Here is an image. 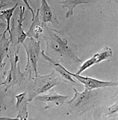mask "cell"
I'll return each instance as SVG.
<instances>
[{
  "mask_svg": "<svg viewBox=\"0 0 118 120\" xmlns=\"http://www.w3.org/2000/svg\"><path fill=\"white\" fill-rule=\"evenodd\" d=\"M5 26L6 27V25H5L4 22H0V27L4 28Z\"/></svg>",
  "mask_w": 118,
  "mask_h": 120,
  "instance_id": "22",
  "label": "cell"
},
{
  "mask_svg": "<svg viewBox=\"0 0 118 120\" xmlns=\"http://www.w3.org/2000/svg\"><path fill=\"white\" fill-rule=\"evenodd\" d=\"M11 42L10 38H7L5 37L3 45L0 47V67L4 63L3 61L5 57L8 56L9 48Z\"/></svg>",
  "mask_w": 118,
  "mask_h": 120,
  "instance_id": "16",
  "label": "cell"
},
{
  "mask_svg": "<svg viewBox=\"0 0 118 120\" xmlns=\"http://www.w3.org/2000/svg\"><path fill=\"white\" fill-rule=\"evenodd\" d=\"M46 94H42L36 97L34 100L45 103L46 105L45 109H48L53 107L62 106L66 102L68 98V96L62 95L55 92L53 89H51Z\"/></svg>",
  "mask_w": 118,
  "mask_h": 120,
  "instance_id": "7",
  "label": "cell"
},
{
  "mask_svg": "<svg viewBox=\"0 0 118 120\" xmlns=\"http://www.w3.org/2000/svg\"><path fill=\"white\" fill-rule=\"evenodd\" d=\"M95 64H96L95 59L94 56H93L92 57L86 60L81 65L79 68V70L75 74L77 75H81L83 72L89 69Z\"/></svg>",
  "mask_w": 118,
  "mask_h": 120,
  "instance_id": "17",
  "label": "cell"
},
{
  "mask_svg": "<svg viewBox=\"0 0 118 120\" xmlns=\"http://www.w3.org/2000/svg\"><path fill=\"white\" fill-rule=\"evenodd\" d=\"M66 71L72 76L75 77L78 81L84 85L85 88L88 90H93L97 88L114 87L118 86V83L116 81H105L100 80L94 78L84 76L81 75H77L70 72L66 68Z\"/></svg>",
  "mask_w": 118,
  "mask_h": 120,
  "instance_id": "6",
  "label": "cell"
},
{
  "mask_svg": "<svg viewBox=\"0 0 118 120\" xmlns=\"http://www.w3.org/2000/svg\"><path fill=\"white\" fill-rule=\"evenodd\" d=\"M19 8V18L17 20L18 25L16 28L17 38V44L18 45V48H20L21 45H22L24 42L28 37L23 27V22L25 19V18L24 17L25 12V7L22 5H21Z\"/></svg>",
  "mask_w": 118,
  "mask_h": 120,
  "instance_id": "10",
  "label": "cell"
},
{
  "mask_svg": "<svg viewBox=\"0 0 118 120\" xmlns=\"http://www.w3.org/2000/svg\"><path fill=\"white\" fill-rule=\"evenodd\" d=\"M93 56L95 57L96 64H99L112 57L113 51L110 48L105 47Z\"/></svg>",
  "mask_w": 118,
  "mask_h": 120,
  "instance_id": "15",
  "label": "cell"
},
{
  "mask_svg": "<svg viewBox=\"0 0 118 120\" xmlns=\"http://www.w3.org/2000/svg\"><path fill=\"white\" fill-rule=\"evenodd\" d=\"M62 4V7L66 8L68 11L66 14V18H69L74 14V8L78 5L82 4H90V0H64L63 2H59Z\"/></svg>",
  "mask_w": 118,
  "mask_h": 120,
  "instance_id": "14",
  "label": "cell"
},
{
  "mask_svg": "<svg viewBox=\"0 0 118 120\" xmlns=\"http://www.w3.org/2000/svg\"><path fill=\"white\" fill-rule=\"evenodd\" d=\"M118 110V101H117L113 105L110 106L108 109V115H113L116 114L117 115Z\"/></svg>",
  "mask_w": 118,
  "mask_h": 120,
  "instance_id": "18",
  "label": "cell"
},
{
  "mask_svg": "<svg viewBox=\"0 0 118 120\" xmlns=\"http://www.w3.org/2000/svg\"><path fill=\"white\" fill-rule=\"evenodd\" d=\"M22 1L24 2V3L26 5V6H27V8L30 11L31 14H32V19H31V21L32 19H33L34 17H35V13H34V11H33V10L32 9V8L30 7L28 0H22Z\"/></svg>",
  "mask_w": 118,
  "mask_h": 120,
  "instance_id": "20",
  "label": "cell"
},
{
  "mask_svg": "<svg viewBox=\"0 0 118 120\" xmlns=\"http://www.w3.org/2000/svg\"><path fill=\"white\" fill-rule=\"evenodd\" d=\"M41 54L45 60L48 62L49 64L54 67L55 72L58 73L60 76H61L64 80H66V81L73 85L80 86L79 84L74 80L72 76L66 71V68L60 64V62L56 60L52 59V58L47 56L45 54L44 50L41 51Z\"/></svg>",
  "mask_w": 118,
  "mask_h": 120,
  "instance_id": "9",
  "label": "cell"
},
{
  "mask_svg": "<svg viewBox=\"0 0 118 120\" xmlns=\"http://www.w3.org/2000/svg\"><path fill=\"white\" fill-rule=\"evenodd\" d=\"M2 34H0V37H1L2 36Z\"/></svg>",
  "mask_w": 118,
  "mask_h": 120,
  "instance_id": "24",
  "label": "cell"
},
{
  "mask_svg": "<svg viewBox=\"0 0 118 120\" xmlns=\"http://www.w3.org/2000/svg\"><path fill=\"white\" fill-rule=\"evenodd\" d=\"M16 99V108L17 111L16 117L18 120H26L29 117L28 106L29 101L26 92H22L15 95Z\"/></svg>",
  "mask_w": 118,
  "mask_h": 120,
  "instance_id": "8",
  "label": "cell"
},
{
  "mask_svg": "<svg viewBox=\"0 0 118 120\" xmlns=\"http://www.w3.org/2000/svg\"><path fill=\"white\" fill-rule=\"evenodd\" d=\"M42 37L46 44L45 54L59 62L80 63L82 60L73 50V45L70 43L64 32L48 27L43 24Z\"/></svg>",
  "mask_w": 118,
  "mask_h": 120,
  "instance_id": "1",
  "label": "cell"
},
{
  "mask_svg": "<svg viewBox=\"0 0 118 120\" xmlns=\"http://www.w3.org/2000/svg\"><path fill=\"white\" fill-rule=\"evenodd\" d=\"M74 97L66 101L68 110L70 113L74 115L81 114L90 110L94 105L97 97L96 91L88 90L85 89L82 92H79L76 89H73Z\"/></svg>",
  "mask_w": 118,
  "mask_h": 120,
  "instance_id": "2",
  "label": "cell"
},
{
  "mask_svg": "<svg viewBox=\"0 0 118 120\" xmlns=\"http://www.w3.org/2000/svg\"><path fill=\"white\" fill-rule=\"evenodd\" d=\"M4 7V5L0 4V11H1V9H2L3 7Z\"/></svg>",
  "mask_w": 118,
  "mask_h": 120,
  "instance_id": "23",
  "label": "cell"
},
{
  "mask_svg": "<svg viewBox=\"0 0 118 120\" xmlns=\"http://www.w3.org/2000/svg\"><path fill=\"white\" fill-rule=\"evenodd\" d=\"M18 6V3H17L13 7L2 11H0V19L6 23V29L4 34H6L8 32L10 35V39L11 41L12 42V33L11 29V21L14 11Z\"/></svg>",
  "mask_w": 118,
  "mask_h": 120,
  "instance_id": "12",
  "label": "cell"
},
{
  "mask_svg": "<svg viewBox=\"0 0 118 120\" xmlns=\"http://www.w3.org/2000/svg\"><path fill=\"white\" fill-rule=\"evenodd\" d=\"M34 84L29 92L28 100L30 102L38 95L45 94L58 86L61 83V80L54 71L47 75H41L37 74L34 76Z\"/></svg>",
  "mask_w": 118,
  "mask_h": 120,
  "instance_id": "3",
  "label": "cell"
},
{
  "mask_svg": "<svg viewBox=\"0 0 118 120\" xmlns=\"http://www.w3.org/2000/svg\"><path fill=\"white\" fill-rule=\"evenodd\" d=\"M43 32V26L39 16V9H37L36 14L33 19L32 20V23L28 31L26 32L29 38L37 39L40 35Z\"/></svg>",
  "mask_w": 118,
  "mask_h": 120,
  "instance_id": "11",
  "label": "cell"
},
{
  "mask_svg": "<svg viewBox=\"0 0 118 120\" xmlns=\"http://www.w3.org/2000/svg\"><path fill=\"white\" fill-rule=\"evenodd\" d=\"M18 120L17 118H8V117H0V120Z\"/></svg>",
  "mask_w": 118,
  "mask_h": 120,
  "instance_id": "21",
  "label": "cell"
},
{
  "mask_svg": "<svg viewBox=\"0 0 118 120\" xmlns=\"http://www.w3.org/2000/svg\"><path fill=\"white\" fill-rule=\"evenodd\" d=\"M19 49L17 48L16 52L14 55H12L11 51H10V56H8L10 59L11 67L2 84L5 92H7L11 87L21 85L25 79V74L22 72L19 64Z\"/></svg>",
  "mask_w": 118,
  "mask_h": 120,
  "instance_id": "5",
  "label": "cell"
},
{
  "mask_svg": "<svg viewBox=\"0 0 118 120\" xmlns=\"http://www.w3.org/2000/svg\"><path fill=\"white\" fill-rule=\"evenodd\" d=\"M40 19L42 24H47L50 22L53 23V13L51 8L46 0H41V5L39 9Z\"/></svg>",
  "mask_w": 118,
  "mask_h": 120,
  "instance_id": "13",
  "label": "cell"
},
{
  "mask_svg": "<svg viewBox=\"0 0 118 120\" xmlns=\"http://www.w3.org/2000/svg\"><path fill=\"white\" fill-rule=\"evenodd\" d=\"M6 65V63H4L0 67V86H2L3 83L5 79V75L6 73L4 70Z\"/></svg>",
  "mask_w": 118,
  "mask_h": 120,
  "instance_id": "19",
  "label": "cell"
},
{
  "mask_svg": "<svg viewBox=\"0 0 118 120\" xmlns=\"http://www.w3.org/2000/svg\"><path fill=\"white\" fill-rule=\"evenodd\" d=\"M27 56V62L25 74L28 76L30 80L33 79L34 76L38 74L37 63L39 56L41 54V42L37 39L27 37L22 44Z\"/></svg>",
  "mask_w": 118,
  "mask_h": 120,
  "instance_id": "4",
  "label": "cell"
}]
</instances>
